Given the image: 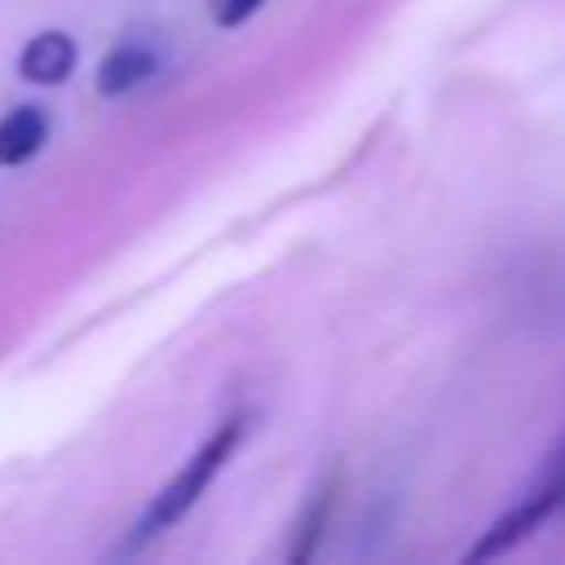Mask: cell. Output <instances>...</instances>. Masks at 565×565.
Returning a JSON list of instances; mask_svg holds the SVG:
<instances>
[{"instance_id": "5b68a950", "label": "cell", "mask_w": 565, "mask_h": 565, "mask_svg": "<svg viewBox=\"0 0 565 565\" xmlns=\"http://www.w3.org/2000/svg\"><path fill=\"white\" fill-rule=\"evenodd\" d=\"M44 141H49V115L40 106L22 102L0 115V168H18L35 159Z\"/></svg>"}, {"instance_id": "8992f818", "label": "cell", "mask_w": 565, "mask_h": 565, "mask_svg": "<svg viewBox=\"0 0 565 565\" xmlns=\"http://www.w3.org/2000/svg\"><path fill=\"white\" fill-rule=\"evenodd\" d=\"M331 503H335V486H322V490L309 499V508H305V516H300V530H296V547L287 552L296 565L313 556V547H318V539H322V525H327V516H331Z\"/></svg>"}, {"instance_id": "7a4b0ae2", "label": "cell", "mask_w": 565, "mask_h": 565, "mask_svg": "<svg viewBox=\"0 0 565 565\" xmlns=\"http://www.w3.org/2000/svg\"><path fill=\"white\" fill-rule=\"evenodd\" d=\"M561 508V494H556V486L552 481H539L525 499H516L477 543H472V552H468V561H490V556H503V552H512L521 539H530L552 512Z\"/></svg>"}, {"instance_id": "ba28073f", "label": "cell", "mask_w": 565, "mask_h": 565, "mask_svg": "<svg viewBox=\"0 0 565 565\" xmlns=\"http://www.w3.org/2000/svg\"><path fill=\"white\" fill-rule=\"evenodd\" d=\"M543 481H552V486H556V494H561V508H565V446L552 455V463H547Z\"/></svg>"}, {"instance_id": "52a82bcc", "label": "cell", "mask_w": 565, "mask_h": 565, "mask_svg": "<svg viewBox=\"0 0 565 565\" xmlns=\"http://www.w3.org/2000/svg\"><path fill=\"white\" fill-rule=\"evenodd\" d=\"M256 9H260V0H221V4H216V22H221V26H238V22L252 18Z\"/></svg>"}, {"instance_id": "6da1fadb", "label": "cell", "mask_w": 565, "mask_h": 565, "mask_svg": "<svg viewBox=\"0 0 565 565\" xmlns=\"http://www.w3.org/2000/svg\"><path fill=\"white\" fill-rule=\"evenodd\" d=\"M238 437H243V419H225V424H216V433L181 463V472L150 499V508L137 516V525H132V534H128V543H124V552H132V547H141V543H150L154 534H163V530H172L199 499H203V490L212 486V477L225 468V459L234 455V446H238Z\"/></svg>"}, {"instance_id": "277c9868", "label": "cell", "mask_w": 565, "mask_h": 565, "mask_svg": "<svg viewBox=\"0 0 565 565\" xmlns=\"http://www.w3.org/2000/svg\"><path fill=\"white\" fill-rule=\"evenodd\" d=\"M154 71H159V57H154L150 44H137V40L115 44V49L102 57V66H97V93H102V97H124V93H132L137 84H146Z\"/></svg>"}, {"instance_id": "3957f363", "label": "cell", "mask_w": 565, "mask_h": 565, "mask_svg": "<svg viewBox=\"0 0 565 565\" xmlns=\"http://www.w3.org/2000/svg\"><path fill=\"white\" fill-rule=\"evenodd\" d=\"M75 40L66 31H40L26 40L22 57H18V75L26 84H40V88H53V84H66L71 71H75Z\"/></svg>"}]
</instances>
